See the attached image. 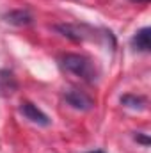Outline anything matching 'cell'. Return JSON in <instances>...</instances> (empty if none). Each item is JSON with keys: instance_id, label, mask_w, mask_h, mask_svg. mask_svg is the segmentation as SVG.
<instances>
[{"instance_id": "1", "label": "cell", "mask_w": 151, "mask_h": 153, "mask_svg": "<svg viewBox=\"0 0 151 153\" xmlns=\"http://www.w3.org/2000/svg\"><path fill=\"white\" fill-rule=\"evenodd\" d=\"M61 64L66 71L73 73V75L80 76L87 82H93L96 78V71H94V64L84 57V55H78V53H66L61 57Z\"/></svg>"}, {"instance_id": "3", "label": "cell", "mask_w": 151, "mask_h": 153, "mask_svg": "<svg viewBox=\"0 0 151 153\" xmlns=\"http://www.w3.org/2000/svg\"><path fill=\"white\" fill-rule=\"evenodd\" d=\"M64 100L73 107L76 111H89V109H93V105H94V102L85 94V93H82V91H78V89H70L66 94H64Z\"/></svg>"}, {"instance_id": "9", "label": "cell", "mask_w": 151, "mask_h": 153, "mask_svg": "<svg viewBox=\"0 0 151 153\" xmlns=\"http://www.w3.org/2000/svg\"><path fill=\"white\" fill-rule=\"evenodd\" d=\"M132 2H137V4H144V2H150V0H132Z\"/></svg>"}, {"instance_id": "5", "label": "cell", "mask_w": 151, "mask_h": 153, "mask_svg": "<svg viewBox=\"0 0 151 153\" xmlns=\"http://www.w3.org/2000/svg\"><path fill=\"white\" fill-rule=\"evenodd\" d=\"M4 20L11 25H16V27H25V25H30L32 23V14L29 11H11L7 14H4Z\"/></svg>"}, {"instance_id": "2", "label": "cell", "mask_w": 151, "mask_h": 153, "mask_svg": "<svg viewBox=\"0 0 151 153\" xmlns=\"http://www.w3.org/2000/svg\"><path fill=\"white\" fill-rule=\"evenodd\" d=\"M20 112L23 114V117H27L29 121H32L36 125H41V126H48L50 125V117L41 109H38L34 103H30V102H21L20 103Z\"/></svg>"}, {"instance_id": "7", "label": "cell", "mask_w": 151, "mask_h": 153, "mask_svg": "<svg viewBox=\"0 0 151 153\" xmlns=\"http://www.w3.org/2000/svg\"><path fill=\"white\" fill-rule=\"evenodd\" d=\"M121 103L126 105V107L137 109V107H144V105H146V98H142V96H135V94H126V96L121 98Z\"/></svg>"}, {"instance_id": "10", "label": "cell", "mask_w": 151, "mask_h": 153, "mask_svg": "<svg viewBox=\"0 0 151 153\" xmlns=\"http://www.w3.org/2000/svg\"><path fill=\"white\" fill-rule=\"evenodd\" d=\"M87 153H105V152H101V150H94V152H87Z\"/></svg>"}, {"instance_id": "4", "label": "cell", "mask_w": 151, "mask_h": 153, "mask_svg": "<svg viewBox=\"0 0 151 153\" xmlns=\"http://www.w3.org/2000/svg\"><path fill=\"white\" fill-rule=\"evenodd\" d=\"M132 45L139 52H150V48H151V29L150 27H144V29L137 30L135 36L132 38Z\"/></svg>"}, {"instance_id": "8", "label": "cell", "mask_w": 151, "mask_h": 153, "mask_svg": "<svg viewBox=\"0 0 151 153\" xmlns=\"http://www.w3.org/2000/svg\"><path fill=\"white\" fill-rule=\"evenodd\" d=\"M135 139H137L139 143H142V144H146V146L150 144V139H148V137H141V135H135Z\"/></svg>"}, {"instance_id": "6", "label": "cell", "mask_w": 151, "mask_h": 153, "mask_svg": "<svg viewBox=\"0 0 151 153\" xmlns=\"http://www.w3.org/2000/svg\"><path fill=\"white\" fill-rule=\"evenodd\" d=\"M16 87L18 84L14 75L7 70H0V96H11L16 91Z\"/></svg>"}]
</instances>
